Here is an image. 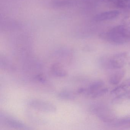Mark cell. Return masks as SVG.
<instances>
[{
  "instance_id": "1",
  "label": "cell",
  "mask_w": 130,
  "mask_h": 130,
  "mask_svg": "<svg viewBox=\"0 0 130 130\" xmlns=\"http://www.w3.org/2000/svg\"><path fill=\"white\" fill-rule=\"evenodd\" d=\"M102 37L117 44L127 43L130 41V26L124 25L115 26L102 34Z\"/></svg>"
},
{
  "instance_id": "2",
  "label": "cell",
  "mask_w": 130,
  "mask_h": 130,
  "mask_svg": "<svg viewBox=\"0 0 130 130\" xmlns=\"http://www.w3.org/2000/svg\"><path fill=\"white\" fill-rule=\"evenodd\" d=\"M92 111L101 121L106 123L112 124L117 119L115 112L105 105L95 104L92 107Z\"/></svg>"
},
{
  "instance_id": "3",
  "label": "cell",
  "mask_w": 130,
  "mask_h": 130,
  "mask_svg": "<svg viewBox=\"0 0 130 130\" xmlns=\"http://www.w3.org/2000/svg\"><path fill=\"white\" fill-rule=\"evenodd\" d=\"M104 64L109 69L117 70L121 69L125 65L127 55L125 53H119L107 58Z\"/></svg>"
},
{
  "instance_id": "4",
  "label": "cell",
  "mask_w": 130,
  "mask_h": 130,
  "mask_svg": "<svg viewBox=\"0 0 130 130\" xmlns=\"http://www.w3.org/2000/svg\"><path fill=\"white\" fill-rule=\"evenodd\" d=\"M87 94L94 98L103 96L107 92L108 89L105 87L104 82L102 80H97L90 84L85 90Z\"/></svg>"
},
{
  "instance_id": "5",
  "label": "cell",
  "mask_w": 130,
  "mask_h": 130,
  "mask_svg": "<svg viewBox=\"0 0 130 130\" xmlns=\"http://www.w3.org/2000/svg\"><path fill=\"white\" fill-rule=\"evenodd\" d=\"M120 14L117 10H112L100 13L96 15L93 18L94 21L97 22H104L111 20L117 18Z\"/></svg>"
},
{
  "instance_id": "6",
  "label": "cell",
  "mask_w": 130,
  "mask_h": 130,
  "mask_svg": "<svg viewBox=\"0 0 130 130\" xmlns=\"http://www.w3.org/2000/svg\"><path fill=\"white\" fill-rule=\"evenodd\" d=\"M125 71L121 69L117 70L112 73L109 78V82L112 85H117L121 81L124 76Z\"/></svg>"
},
{
  "instance_id": "7",
  "label": "cell",
  "mask_w": 130,
  "mask_h": 130,
  "mask_svg": "<svg viewBox=\"0 0 130 130\" xmlns=\"http://www.w3.org/2000/svg\"><path fill=\"white\" fill-rule=\"evenodd\" d=\"M112 124L118 127L130 128V116L117 119Z\"/></svg>"
},
{
  "instance_id": "8",
  "label": "cell",
  "mask_w": 130,
  "mask_h": 130,
  "mask_svg": "<svg viewBox=\"0 0 130 130\" xmlns=\"http://www.w3.org/2000/svg\"><path fill=\"white\" fill-rule=\"evenodd\" d=\"M129 87H130V80H127L124 81L113 89L111 92L112 93L118 95L121 92L125 91Z\"/></svg>"
},
{
  "instance_id": "9",
  "label": "cell",
  "mask_w": 130,
  "mask_h": 130,
  "mask_svg": "<svg viewBox=\"0 0 130 130\" xmlns=\"http://www.w3.org/2000/svg\"><path fill=\"white\" fill-rule=\"evenodd\" d=\"M130 3V0H115L114 4L118 8L128 9Z\"/></svg>"
},
{
  "instance_id": "10",
  "label": "cell",
  "mask_w": 130,
  "mask_h": 130,
  "mask_svg": "<svg viewBox=\"0 0 130 130\" xmlns=\"http://www.w3.org/2000/svg\"><path fill=\"white\" fill-rule=\"evenodd\" d=\"M128 9H130V4H129V6H128Z\"/></svg>"
},
{
  "instance_id": "11",
  "label": "cell",
  "mask_w": 130,
  "mask_h": 130,
  "mask_svg": "<svg viewBox=\"0 0 130 130\" xmlns=\"http://www.w3.org/2000/svg\"><path fill=\"white\" fill-rule=\"evenodd\" d=\"M129 97H130V95H129Z\"/></svg>"
}]
</instances>
